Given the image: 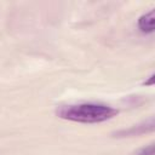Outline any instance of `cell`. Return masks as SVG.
Returning <instances> with one entry per match:
<instances>
[{"instance_id": "cell-2", "label": "cell", "mask_w": 155, "mask_h": 155, "mask_svg": "<svg viewBox=\"0 0 155 155\" xmlns=\"http://www.w3.org/2000/svg\"><path fill=\"white\" fill-rule=\"evenodd\" d=\"M153 130H154V120L150 119L148 122H143V124H140V125L132 126V127H130L128 130H122V131L117 132V136H121V137L139 136V134L150 132V131H153Z\"/></svg>"}, {"instance_id": "cell-4", "label": "cell", "mask_w": 155, "mask_h": 155, "mask_svg": "<svg viewBox=\"0 0 155 155\" xmlns=\"http://www.w3.org/2000/svg\"><path fill=\"white\" fill-rule=\"evenodd\" d=\"M136 155H154V144H149L137 151Z\"/></svg>"}, {"instance_id": "cell-1", "label": "cell", "mask_w": 155, "mask_h": 155, "mask_svg": "<svg viewBox=\"0 0 155 155\" xmlns=\"http://www.w3.org/2000/svg\"><path fill=\"white\" fill-rule=\"evenodd\" d=\"M117 110L110 105L99 103H80L62 107L57 115L61 119L81 122V124H98L113 119L117 115Z\"/></svg>"}, {"instance_id": "cell-5", "label": "cell", "mask_w": 155, "mask_h": 155, "mask_svg": "<svg viewBox=\"0 0 155 155\" xmlns=\"http://www.w3.org/2000/svg\"><path fill=\"white\" fill-rule=\"evenodd\" d=\"M153 82H154V74H151V75H150L149 80H148V81H145V82H144V85H153Z\"/></svg>"}, {"instance_id": "cell-3", "label": "cell", "mask_w": 155, "mask_h": 155, "mask_svg": "<svg viewBox=\"0 0 155 155\" xmlns=\"http://www.w3.org/2000/svg\"><path fill=\"white\" fill-rule=\"evenodd\" d=\"M154 23H155V11L153 8L138 18V29L144 34H151L154 33L155 29Z\"/></svg>"}]
</instances>
